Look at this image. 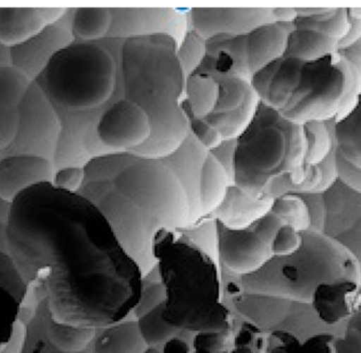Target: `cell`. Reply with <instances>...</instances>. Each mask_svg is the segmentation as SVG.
<instances>
[{
    "label": "cell",
    "mask_w": 361,
    "mask_h": 353,
    "mask_svg": "<svg viewBox=\"0 0 361 353\" xmlns=\"http://www.w3.org/2000/svg\"><path fill=\"white\" fill-rule=\"evenodd\" d=\"M5 227L16 266L54 321L98 330L132 316L142 272L83 194L33 186L12 201Z\"/></svg>",
    "instance_id": "6da1fadb"
},
{
    "label": "cell",
    "mask_w": 361,
    "mask_h": 353,
    "mask_svg": "<svg viewBox=\"0 0 361 353\" xmlns=\"http://www.w3.org/2000/svg\"><path fill=\"white\" fill-rule=\"evenodd\" d=\"M295 12L284 54L251 85L261 102L291 121H337L361 95V8Z\"/></svg>",
    "instance_id": "7a4b0ae2"
},
{
    "label": "cell",
    "mask_w": 361,
    "mask_h": 353,
    "mask_svg": "<svg viewBox=\"0 0 361 353\" xmlns=\"http://www.w3.org/2000/svg\"><path fill=\"white\" fill-rule=\"evenodd\" d=\"M79 192L106 217L143 277L158 268L156 246L164 234L200 225L170 155L118 152L97 156L85 164Z\"/></svg>",
    "instance_id": "3957f363"
},
{
    "label": "cell",
    "mask_w": 361,
    "mask_h": 353,
    "mask_svg": "<svg viewBox=\"0 0 361 353\" xmlns=\"http://www.w3.org/2000/svg\"><path fill=\"white\" fill-rule=\"evenodd\" d=\"M338 179L331 124H297L259 102L236 138L232 184L253 198L324 193Z\"/></svg>",
    "instance_id": "277c9868"
},
{
    "label": "cell",
    "mask_w": 361,
    "mask_h": 353,
    "mask_svg": "<svg viewBox=\"0 0 361 353\" xmlns=\"http://www.w3.org/2000/svg\"><path fill=\"white\" fill-rule=\"evenodd\" d=\"M244 293L310 304L326 325L350 318L361 306V263L341 243L314 228L302 234L298 251L274 257L240 277Z\"/></svg>",
    "instance_id": "5b68a950"
},
{
    "label": "cell",
    "mask_w": 361,
    "mask_h": 353,
    "mask_svg": "<svg viewBox=\"0 0 361 353\" xmlns=\"http://www.w3.org/2000/svg\"><path fill=\"white\" fill-rule=\"evenodd\" d=\"M123 41H73L52 56L35 80L62 120L58 154L66 152L79 135L86 162L106 154L97 140L96 126L101 114L123 98Z\"/></svg>",
    "instance_id": "8992f818"
},
{
    "label": "cell",
    "mask_w": 361,
    "mask_h": 353,
    "mask_svg": "<svg viewBox=\"0 0 361 353\" xmlns=\"http://www.w3.org/2000/svg\"><path fill=\"white\" fill-rule=\"evenodd\" d=\"M178 42L157 35L126 39L121 47L123 98L140 105L151 119L152 136L137 155L166 157L189 135L183 109L185 78L177 56Z\"/></svg>",
    "instance_id": "52a82bcc"
},
{
    "label": "cell",
    "mask_w": 361,
    "mask_h": 353,
    "mask_svg": "<svg viewBox=\"0 0 361 353\" xmlns=\"http://www.w3.org/2000/svg\"><path fill=\"white\" fill-rule=\"evenodd\" d=\"M156 256L166 292L164 319L177 329L196 333L229 330L219 262L183 232L160 239Z\"/></svg>",
    "instance_id": "ba28073f"
},
{
    "label": "cell",
    "mask_w": 361,
    "mask_h": 353,
    "mask_svg": "<svg viewBox=\"0 0 361 353\" xmlns=\"http://www.w3.org/2000/svg\"><path fill=\"white\" fill-rule=\"evenodd\" d=\"M215 223L219 268L238 277L257 272L274 257V239L281 226L286 224L270 209L245 229H232L219 222Z\"/></svg>",
    "instance_id": "9c48e42d"
},
{
    "label": "cell",
    "mask_w": 361,
    "mask_h": 353,
    "mask_svg": "<svg viewBox=\"0 0 361 353\" xmlns=\"http://www.w3.org/2000/svg\"><path fill=\"white\" fill-rule=\"evenodd\" d=\"M293 28V22L274 20L247 35L212 37L207 41V50H224L229 54L233 61L231 76L251 83L255 76L284 54Z\"/></svg>",
    "instance_id": "30bf717a"
},
{
    "label": "cell",
    "mask_w": 361,
    "mask_h": 353,
    "mask_svg": "<svg viewBox=\"0 0 361 353\" xmlns=\"http://www.w3.org/2000/svg\"><path fill=\"white\" fill-rule=\"evenodd\" d=\"M20 126L10 152L39 154L54 160L61 135L62 120L54 105L33 82L20 102Z\"/></svg>",
    "instance_id": "8fae6325"
},
{
    "label": "cell",
    "mask_w": 361,
    "mask_h": 353,
    "mask_svg": "<svg viewBox=\"0 0 361 353\" xmlns=\"http://www.w3.org/2000/svg\"><path fill=\"white\" fill-rule=\"evenodd\" d=\"M295 16V8H192L188 25L208 41L217 35H247L274 20L293 22Z\"/></svg>",
    "instance_id": "7c38bea8"
},
{
    "label": "cell",
    "mask_w": 361,
    "mask_h": 353,
    "mask_svg": "<svg viewBox=\"0 0 361 353\" xmlns=\"http://www.w3.org/2000/svg\"><path fill=\"white\" fill-rule=\"evenodd\" d=\"M152 136L151 119L134 101L121 98L101 114L96 137L105 153H136Z\"/></svg>",
    "instance_id": "4fadbf2b"
},
{
    "label": "cell",
    "mask_w": 361,
    "mask_h": 353,
    "mask_svg": "<svg viewBox=\"0 0 361 353\" xmlns=\"http://www.w3.org/2000/svg\"><path fill=\"white\" fill-rule=\"evenodd\" d=\"M213 76L219 82V99L206 120L219 131L224 140L238 138L261 101L250 82L233 76Z\"/></svg>",
    "instance_id": "5bb4252c"
},
{
    "label": "cell",
    "mask_w": 361,
    "mask_h": 353,
    "mask_svg": "<svg viewBox=\"0 0 361 353\" xmlns=\"http://www.w3.org/2000/svg\"><path fill=\"white\" fill-rule=\"evenodd\" d=\"M30 289L16 266L0 222V353H5L20 328Z\"/></svg>",
    "instance_id": "9a60e30c"
},
{
    "label": "cell",
    "mask_w": 361,
    "mask_h": 353,
    "mask_svg": "<svg viewBox=\"0 0 361 353\" xmlns=\"http://www.w3.org/2000/svg\"><path fill=\"white\" fill-rule=\"evenodd\" d=\"M321 232L348 247L361 263V193L337 179L322 193Z\"/></svg>",
    "instance_id": "2e32d148"
},
{
    "label": "cell",
    "mask_w": 361,
    "mask_h": 353,
    "mask_svg": "<svg viewBox=\"0 0 361 353\" xmlns=\"http://www.w3.org/2000/svg\"><path fill=\"white\" fill-rule=\"evenodd\" d=\"M113 25L109 37L130 39L170 35L180 43L189 29L188 10L175 8H111Z\"/></svg>",
    "instance_id": "e0dca14e"
},
{
    "label": "cell",
    "mask_w": 361,
    "mask_h": 353,
    "mask_svg": "<svg viewBox=\"0 0 361 353\" xmlns=\"http://www.w3.org/2000/svg\"><path fill=\"white\" fill-rule=\"evenodd\" d=\"M329 124L338 179L361 193V95L343 117Z\"/></svg>",
    "instance_id": "ac0fdd59"
},
{
    "label": "cell",
    "mask_w": 361,
    "mask_h": 353,
    "mask_svg": "<svg viewBox=\"0 0 361 353\" xmlns=\"http://www.w3.org/2000/svg\"><path fill=\"white\" fill-rule=\"evenodd\" d=\"M56 164L52 158L39 154L10 152L0 156V196L12 201L28 188L52 181Z\"/></svg>",
    "instance_id": "d6986e66"
},
{
    "label": "cell",
    "mask_w": 361,
    "mask_h": 353,
    "mask_svg": "<svg viewBox=\"0 0 361 353\" xmlns=\"http://www.w3.org/2000/svg\"><path fill=\"white\" fill-rule=\"evenodd\" d=\"M64 20L65 18L60 22L48 25L26 43L10 49V64L35 82L52 56L75 41L68 20L67 24Z\"/></svg>",
    "instance_id": "ffe728a7"
},
{
    "label": "cell",
    "mask_w": 361,
    "mask_h": 353,
    "mask_svg": "<svg viewBox=\"0 0 361 353\" xmlns=\"http://www.w3.org/2000/svg\"><path fill=\"white\" fill-rule=\"evenodd\" d=\"M67 9L0 8V45L18 47L39 35L48 25L60 22Z\"/></svg>",
    "instance_id": "44dd1931"
},
{
    "label": "cell",
    "mask_w": 361,
    "mask_h": 353,
    "mask_svg": "<svg viewBox=\"0 0 361 353\" xmlns=\"http://www.w3.org/2000/svg\"><path fill=\"white\" fill-rule=\"evenodd\" d=\"M274 200L253 198L231 184L211 217L232 229H245L269 211Z\"/></svg>",
    "instance_id": "7402d4cb"
},
{
    "label": "cell",
    "mask_w": 361,
    "mask_h": 353,
    "mask_svg": "<svg viewBox=\"0 0 361 353\" xmlns=\"http://www.w3.org/2000/svg\"><path fill=\"white\" fill-rule=\"evenodd\" d=\"M147 348L134 315L97 330L92 344V353H145Z\"/></svg>",
    "instance_id": "603a6c76"
},
{
    "label": "cell",
    "mask_w": 361,
    "mask_h": 353,
    "mask_svg": "<svg viewBox=\"0 0 361 353\" xmlns=\"http://www.w3.org/2000/svg\"><path fill=\"white\" fill-rule=\"evenodd\" d=\"M44 317L46 340L54 350L62 353H81L92 346L97 330L75 327L54 321L39 301Z\"/></svg>",
    "instance_id": "cb8c5ba5"
},
{
    "label": "cell",
    "mask_w": 361,
    "mask_h": 353,
    "mask_svg": "<svg viewBox=\"0 0 361 353\" xmlns=\"http://www.w3.org/2000/svg\"><path fill=\"white\" fill-rule=\"evenodd\" d=\"M232 300L238 314L252 323L259 330L271 328L281 321L280 317L291 302L271 296L257 295V294L244 293L236 296Z\"/></svg>",
    "instance_id": "d4e9b609"
},
{
    "label": "cell",
    "mask_w": 361,
    "mask_h": 353,
    "mask_svg": "<svg viewBox=\"0 0 361 353\" xmlns=\"http://www.w3.org/2000/svg\"><path fill=\"white\" fill-rule=\"evenodd\" d=\"M68 16L69 28L78 42H97L109 37L113 25L111 8H75Z\"/></svg>",
    "instance_id": "484cf974"
},
{
    "label": "cell",
    "mask_w": 361,
    "mask_h": 353,
    "mask_svg": "<svg viewBox=\"0 0 361 353\" xmlns=\"http://www.w3.org/2000/svg\"><path fill=\"white\" fill-rule=\"evenodd\" d=\"M219 85L211 73H193L185 81V99L183 102V112L200 119H206L219 99Z\"/></svg>",
    "instance_id": "4316f807"
},
{
    "label": "cell",
    "mask_w": 361,
    "mask_h": 353,
    "mask_svg": "<svg viewBox=\"0 0 361 353\" xmlns=\"http://www.w3.org/2000/svg\"><path fill=\"white\" fill-rule=\"evenodd\" d=\"M164 306L166 304L136 318L141 335L149 347L164 346L169 340L174 337L180 331V329H177L164 319Z\"/></svg>",
    "instance_id": "83f0119b"
},
{
    "label": "cell",
    "mask_w": 361,
    "mask_h": 353,
    "mask_svg": "<svg viewBox=\"0 0 361 353\" xmlns=\"http://www.w3.org/2000/svg\"><path fill=\"white\" fill-rule=\"evenodd\" d=\"M33 82L11 64L0 66V104L20 107Z\"/></svg>",
    "instance_id": "f1b7e54d"
},
{
    "label": "cell",
    "mask_w": 361,
    "mask_h": 353,
    "mask_svg": "<svg viewBox=\"0 0 361 353\" xmlns=\"http://www.w3.org/2000/svg\"><path fill=\"white\" fill-rule=\"evenodd\" d=\"M207 40L191 29H188L177 49V56L185 78L193 75L206 58Z\"/></svg>",
    "instance_id": "f546056e"
},
{
    "label": "cell",
    "mask_w": 361,
    "mask_h": 353,
    "mask_svg": "<svg viewBox=\"0 0 361 353\" xmlns=\"http://www.w3.org/2000/svg\"><path fill=\"white\" fill-rule=\"evenodd\" d=\"M166 287L160 277L159 268H157L143 277L140 298L133 315L135 318H139L154 309L166 304Z\"/></svg>",
    "instance_id": "4dcf8cb0"
},
{
    "label": "cell",
    "mask_w": 361,
    "mask_h": 353,
    "mask_svg": "<svg viewBox=\"0 0 361 353\" xmlns=\"http://www.w3.org/2000/svg\"><path fill=\"white\" fill-rule=\"evenodd\" d=\"M20 126V109L0 104V156L8 153L16 143Z\"/></svg>",
    "instance_id": "1f68e13d"
},
{
    "label": "cell",
    "mask_w": 361,
    "mask_h": 353,
    "mask_svg": "<svg viewBox=\"0 0 361 353\" xmlns=\"http://www.w3.org/2000/svg\"><path fill=\"white\" fill-rule=\"evenodd\" d=\"M189 121V132L202 147L208 151L216 149L224 141L223 137L216 128H213L206 119L194 117L185 112Z\"/></svg>",
    "instance_id": "d6a6232c"
},
{
    "label": "cell",
    "mask_w": 361,
    "mask_h": 353,
    "mask_svg": "<svg viewBox=\"0 0 361 353\" xmlns=\"http://www.w3.org/2000/svg\"><path fill=\"white\" fill-rule=\"evenodd\" d=\"M85 177V166H67L56 169L52 183L62 189L79 192Z\"/></svg>",
    "instance_id": "836d02e7"
},
{
    "label": "cell",
    "mask_w": 361,
    "mask_h": 353,
    "mask_svg": "<svg viewBox=\"0 0 361 353\" xmlns=\"http://www.w3.org/2000/svg\"><path fill=\"white\" fill-rule=\"evenodd\" d=\"M334 340L335 335L331 334H317L299 342L291 353H334Z\"/></svg>",
    "instance_id": "e575fe53"
},
{
    "label": "cell",
    "mask_w": 361,
    "mask_h": 353,
    "mask_svg": "<svg viewBox=\"0 0 361 353\" xmlns=\"http://www.w3.org/2000/svg\"><path fill=\"white\" fill-rule=\"evenodd\" d=\"M334 353H361V335L352 328L346 327L342 335L335 336Z\"/></svg>",
    "instance_id": "d590c367"
},
{
    "label": "cell",
    "mask_w": 361,
    "mask_h": 353,
    "mask_svg": "<svg viewBox=\"0 0 361 353\" xmlns=\"http://www.w3.org/2000/svg\"><path fill=\"white\" fill-rule=\"evenodd\" d=\"M192 332L180 330L174 337L169 340L164 346L160 347L161 353H192L193 352L194 336L187 337Z\"/></svg>",
    "instance_id": "8d00e7d4"
},
{
    "label": "cell",
    "mask_w": 361,
    "mask_h": 353,
    "mask_svg": "<svg viewBox=\"0 0 361 353\" xmlns=\"http://www.w3.org/2000/svg\"><path fill=\"white\" fill-rule=\"evenodd\" d=\"M348 327L356 330L361 335V306L348 319Z\"/></svg>",
    "instance_id": "74e56055"
},
{
    "label": "cell",
    "mask_w": 361,
    "mask_h": 353,
    "mask_svg": "<svg viewBox=\"0 0 361 353\" xmlns=\"http://www.w3.org/2000/svg\"><path fill=\"white\" fill-rule=\"evenodd\" d=\"M10 206L11 203L7 202L0 196V222L6 223L8 219V215H9Z\"/></svg>",
    "instance_id": "f35d334b"
},
{
    "label": "cell",
    "mask_w": 361,
    "mask_h": 353,
    "mask_svg": "<svg viewBox=\"0 0 361 353\" xmlns=\"http://www.w3.org/2000/svg\"><path fill=\"white\" fill-rule=\"evenodd\" d=\"M145 353H161L160 347H149Z\"/></svg>",
    "instance_id": "ab89813d"
}]
</instances>
